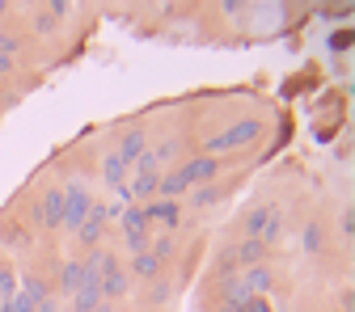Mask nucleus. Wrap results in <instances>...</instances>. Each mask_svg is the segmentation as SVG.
Returning <instances> with one entry per match:
<instances>
[{"instance_id": "20e7f679", "label": "nucleus", "mask_w": 355, "mask_h": 312, "mask_svg": "<svg viewBox=\"0 0 355 312\" xmlns=\"http://www.w3.org/2000/svg\"><path fill=\"white\" fill-rule=\"evenodd\" d=\"M178 173H182V177H187V186L195 190V186L216 182V177L225 173V160H220V156H207V152H199V156H191V160L178 165Z\"/></svg>"}, {"instance_id": "4468645a", "label": "nucleus", "mask_w": 355, "mask_h": 312, "mask_svg": "<svg viewBox=\"0 0 355 312\" xmlns=\"http://www.w3.org/2000/svg\"><path fill=\"white\" fill-rule=\"evenodd\" d=\"M148 253H153L161 266H169V261H173V253H178V232H153Z\"/></svg>"}, {"instance_id": "0eeeda50", "label": "nucleus", "mask_w": 355, "mask_h": 312, "mask_svg": "<svg viewBox=\"0 0 355 312\" xmlns=\"http://www.w3.org/2000/svg\"><path fill=\"white\" fill-rule=\"evenodd\" d=\"M144 219H148V228L178 232V224H182V207L169 203V199H148V203H144Z\"/></svg>"}, {"instance_id": "4be33fe9", "label": "nucleus", "mask_w": 355, "mask_h": 312, "mask_svg": "<svg viewBox=\"0 0 355 312\" xmlns=\"http://www.w3.org/2000/svg\"><path fill=\"white\" fill-rule=\"evenodd\" d=\"M17 295V270L13 266H0V304Z\"/></svg>"}, {"instance_id": "ddd939ff", "label": "nucleus", "mask_w": 355, "mask_h": 312, "mask_svg": "<svg viewBox=\"0 0 355 312\" xmlns=\"http://www.w3.org/2000/svg\"><path fill=\"white\" fill-rule=\"evenodd\" d=\"M233 257H237L241 270H250V266H262V261H266V245H262V241H254V237H245V241L233 249Z\"/></svg>"}, {"instance_id": "5701e85b", "label": "nucleus", "mask_w": 355, "mask_h": 312, "mask_svg": "<svg viewBox=\"0 0 355 312\" xmlns=\"http://www.w3.org/2000/svg\"><path fill=\"white\" fill-rule=\"evenodd\" d=\"M17 51H21V34H13V30H0V55L17 59Z\"/></svg>"}, {"instance_id": "b1692460", "label": "nucleus", "mask_w": 355, "mask_h": 312, "mask_svg": "<svg viewBox=\"0 0 355 312\" xmlns=\"http://www.w3.org/2000/svg\"><path fill=\"white\" fill-rule=\"evenodd\" d=\"M55 30H60V21H55V17H51L47 9H42V13L34 17V34H38V38H51Z\"/></svg>"}, {"instance_id": "f257e3e1", "label": "nucleus", "mask_w": 355, "mask_h": 312, "mask_svg": "<svg viewBox=\"0 0 355 312\" xmlns=\"http://www.w3.org/2000/svg\"><path fill=\"white\" fill-rule=\"evenodd\" d=\"M262 131H266V122H262V118H237L229 131H220V136H211V140H207V156L250 148V144H258V140H262Z\"/></svg>"}, {"instance_id": "bb28decb", "label": "nucleus", "mask_w": 355, "mask_h": 312, "mask_svg": "<svg viewBox=\"0 0 355 312\" xmlns=\"http://www.w3.org/2000/svg\"><path fill=\"white\" fill-rule=\"evenodd\" d=\"M330 47H334V51H347V47H351V30H338V34L330 38Z\"/></svg>"}, {"instance_id": "cd10ccee", "label": "nucleus", "mask_w": 355, "mask_h": 312, "mask_svg": "<svg viewBox=\"0 0 355 312\" xmlns=\"http://www.w3.org/2000/svg\"><path fill=\"white\" fill-rule=\"evenodd\" d=\"M17 68V59H9V55H0V76H9Z\"/></svg>"}, {"instance_id": "2eb2a0df", "label": "nucleus", "mask_w": 355, "mask_h": 312, "mask_svg": "<svg viewBox=\"0 0 355 312\" xmlns=\"http://www.w3.org/2000/svg\"><path fill=\"white\" fill-rule=\"evenodd\" d=\"M51 287H60L64 295H76V287H80V257H68V261L60 266V275H55Z\"/></svg>"}, {"instance_id": "aec40b11", "label": "nucleus", "mask_w": 355, "mask_h": 312, "mask_svg": "<svg viewBox=\"0 0 355 312\" xmlns=\"http://www.w3.org/2000/svg\"><path fill=\"white\" fill-rule=\"evenodd\" d=\"M119 224H123V232H153V228H148V219H144V203H131V207H123Z\"/></svg>"}, {"instance_id": "6ab92c4d", "label": "nucleus", "mask_w": 355, "mask_h": 312, "mask_svg": "<svg viewBox=\"0 0 355 312\" xmlns=\"http://www.w3.org/2000/svg\"><path fill=\"white\" fill-rule=\"evenodd\" d=\"M102 182L110 186V190H119V186H127V165L114 156V152H106L102 156Z\"/></svg>"}, {"instance_id": "39448f33", "label": "nucleus", "mask_w": 355, "mask_h": 312, "mask_svg": "<svg viewBox=\"0 0 355 312\" xmlns=\"http://www.w3.org/2000/svg\"><path fill=\"white\" fill-rule=\"evenodd\" d=\"M106 203L102 199H94V207H89V215L80 219V228H76V241L85 245V249H98L102 245V237H106Z\"/></svg>"}, {"instance_id": "a211bd4d", "label": "nucleus", "mask_w": 355, "mask_h": 312, "mask_svg": "<svg viewBox=\"0 0 355 312\" xmlns=\"http://www.w3.org/2000/svg\"><path fill=\"white\" fill-rule=\"evenodd\" d=\"M157 182H161V173H136L127 190H131L136 203H148V199H157Z\"/></svg>"}, {"instance_id": "1a4fd4ad", "label": "nucleus", "mask_w": 355, "mask_h": 312, "mask_svg": "<svg viewBox=\"0 0 355 312\" xmlns=\"http://www.w3.org/2000/svg\"><path fill=\"white\" fill-rule=\"evenodd\" d=\"M275 215H279V207H275V203H258V207H250V211H245V219H241V237H254V241H258Z\"/></svg>"}, {"instance_id": "a878e982", "label": "nucleus", "mask_w": 355, "mask_h": 312, "mask_svg": "<svg viewBox=\"0 0 355 312\" xmlns=\"http://www.w3.org/2000/svg\"><path fill=\"white\" fill-rule=\"evenodd\" d=\"M131 169H136V173H161V165H157V152L148 148V152H144L136 165H131Z\"/></svg>"}, {"instance_id": "9d476101", "label": "nucleus", "mask_w": 355, "mask_h": 312, "mask_svg": "<svg viewBox=\"0 0 355 312\" xmlns=\"http://www.w3.org/2000/svg\"><path fill=\"white\" fill-rule=\"evenodd\" d=\"M17 291L38 308V304H47V300H55V287L42 279V275H34V270H26V275H17Z\"/></svg>"}, {"instance_id": "6e6552de", "label": "nucleus", "mask_w": 355, "mask_h": 312, "mask_svg": "<svg viewBox=\"0 0 355 312\" xmlns=\"http://www.w3.org/2000/svg\"><path fill=\"white\" fill-rule=\"evenodd\" d=\"M144 152H148V131H144V127H127V131H123V140H119V148H114V156L131 169Z\"/></svg>"}, {"instance_id": "f3484780", "label": "nucleus", "mask_w": 355, "mask_h": 312, "mask_svg": "<svg viewBox=\"0 0 355 312\" xmlns=\"http://www.w3.org/2000/svg\"><path fill=\"white\" fill-rule=\"evenodd\" d=\"M127 266H131V279H144V283H153V279L165 270V266H161L153 253H136V257H131Z\"/></svg>"}, {"instance_id": "f8f14e48", "label": "nucleus", "mask_w": 355, "mask_h": 312, "mask_svg": "<svg viewBox=\"0 0 355 312\" xmlns=\"http://www.w3.org/2000/svg\"><path fill=\"white\" fill-rule=\"evenodd\" d=\"M326 241H330L326 224H322V219H309V224H304V232H300V249H304L309 257H318V253L326 249Z\"/></svg>"}, {"instance_id": "9b49d317", "label": "nucleus", "mask_w": 355, "mask_h": 312, "mask_svg": "<svg viewBox=\"0 0 355 312\" xmlns=\"http://www.w3.org/2000/svg\"><path fill=\"white\" fill-rule=\"evenodd\" d=\"M271 283H275V275H271V266H250V270H241V287L254 295V300H266V291H271Z\"/></svg>"}, {"instance_id": "c85d7f7f", "label": "nucleus", "mask_w": 355, "mask_h": 312, "mask_svg": "<svg viewBox=\"0 0 355 312\" xmlns=\"http://www.w3.org/2000/svg\"><path fill=\"white\" fill-rule=\"evenodd\" d=\"M296 312H309V308H296Z\"/></svg>"}, {"instance_id": "393cba45", "label": "nucleus", "mask_w": 355, "mask_h": 312, "mask_svg": "<svg viewBox=\"0 0 355 312\" xmlns=\"http://www.w3.org/2000/svg\"><path fill=\"white\" fill-rule=\"evenodd\" d=\"M338 237H343V241H355V211H351V207L338 215Z\"/></svg>"}, {"instance_id": "412c9836", "label": "nucleus", "mask_w": 355, "mask_h": 312, "mask_svg": "<svg viewBox=\"0 0 355 312\" xmlns=\"http://www.w3.org/2000/svg\"><path fill=\"white\" fill-rule=\"evenodd\" d=\"M169 295H173V283H169L165 275H157V279H153V287H148V304H153V308H161Z\"/></svg>"}, {"instance_id": "f03ea898", "label": "nucleus", "mask_w": 355, "mask_h": 312, "mask_svg": "<svg viewBox=\"0 0 355 312\" xmlns=\"http://www.w3.org/2000/svg\"><path fill=\"white\" fill-rule=\"evenodd\" d=\"M64 190V232H72L76 237V228H80V219L89 215V207H94V194H89V186L80 182V177H72L68 186H60Z\"/></svg>"}, {"instance_id": "423d86ee", "label": "nucleus", "mask_w": 355, "mask_h": 312, "mask_svg": "<svg viewBox=\"0 0 355 312\" xmlns=\"http://www.w3.org/2000/svg\"><path fill=\"white\" fill-rule=\"evenodd\" d=\"M38 224L42 232H64V190L60 186L38 194Z\"/></svg>"}, {"instance_id": "7ed1b4c3", "label": "nucleus", "mask_w": 355, "mask_h": 312, "mask_svg": "<svg viewBox=\"0 0 355 312\" xmlns=\"http://www.w3.org/2000/svg\"><path fill=\"white\" fill-rule=\"evenodd\" d=\"M98 270H102V300H106V304H119V300L127 295V287H131V275H127V266H123L114 253H102Z\"/></svg>"}, {"instance_id": "dca6fc26", "label": "nucleus", "mask_w": 355, "mask_h": 312, "mask_svg": "<svg viewBox=\"0 0 355 312\" xmlns=\"http://www.w3.org/2000/svg\"><path fill=\"white\" fill-rule=\"evenodd\" d=\"M220 199H225V186H216V182H207V186H195L191 190V211H207V207H216Z\"/></svg>"}]
</instances>
